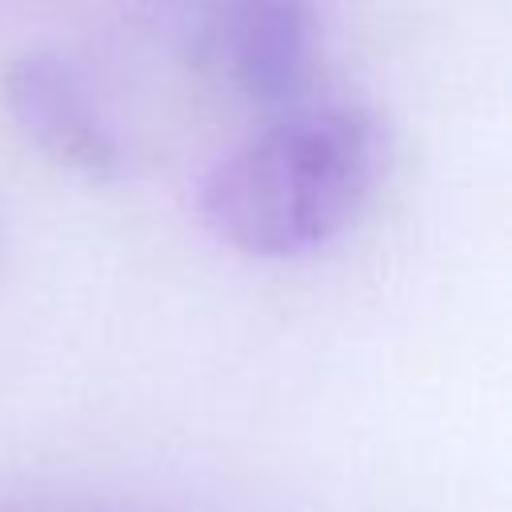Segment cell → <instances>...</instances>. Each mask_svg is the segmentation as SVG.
<instances>
[{
	"mask_svg": "<svg viewBox=\"0 0 512 512\" xmlns=\"http://www.w3.org/2000/svg\"><path fill=\"white\" fill-rule=\"evenodd\" d=\"M388 164L384 120L348 100L272 112L200 180V220L248 260H304L372 204Z\"/></svg>",
	"mask_w": 512,
	"mask_h": 512,
	"instance_id": "6da1fadb",
	"label": "cell"
},
{
	"mask_svg": "<svg viewBox=\"0 0 512 512\" xmlns=\"http://www.w3.org/2000/svg\"><path fill=\"white\" fill-rule=\"evenodd\" d=\"M4 104L52 164L88 180L120 176V140L64 60L48 52L20 56L4 76Z\"/></svg>",
	"mask_w": 512,
	"mask_h": 512,
	"instance_id": "3957f363",
	"label": "cell"
},
{
	"mask_svg": "<svg viewBox=\"0 0 512 512\" xmlns=\"http://www.w3.org/2000/svg\"><path fill=\"white\" fill-rule=\"evenodd\" d=\"M184 44L208 80L264 112H280L308 100L320 16L312 0H192Z\"/></svg>",
	"mask_w": 512,
	"mask_h": 512,
	"instance_id": "7a4b0ae2",
	"label": "cell"
}]
</instances>
